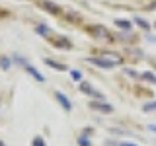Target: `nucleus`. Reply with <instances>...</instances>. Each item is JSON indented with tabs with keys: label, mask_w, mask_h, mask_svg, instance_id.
Instances as JSON below:
<instances>
[{
	"label": "nucleus",
	"mask_w": 156,
	"mask_h": 146,
	"mask_svg": "<svg viewBox=\"0 0 156 146\" xmlns=\"http://www.w3.org/2000/svg\"><path fill=\"white\" fill-rule=\"evenodd\" d=\"M144 111H154L156 109V101H150V103H144V107H143Z\"/></svg>",
	"instance_id": "12"
},
{
	"label": "nucleus",
	"mask_w": 156,
	"mask_h": 146,
	"mask_svg": "<svg viewBox=\"0 0 156 146\" xmlns=\"http://www.w3.org/2000/svg\"><path fill=\"white\" fill-rule=\"evenodd\" d=\"M70 74H72V78H74V80H80V72H78V70H72Z\"/></svg>",
	"instance_id": "17"
},
{
	"label": "nucleus",
	"mask_w": 156,
	"mask_h": 146,
	"mask_svg": "<svg viewBox=\"0 0 156 146\" xmlns=\"http://www.w3.org/2000/svg\"><path fill=\"white\" fill-rule=\"evenodd\" d=\"M33 146H45V140H43L41 136H35V138H33Z\"/></svg>",
	"instance_id": "13"
},
{
	"label": "nucleus",
	"mask_w": 156,
	"mask_h": 146,
	"mask_svg": "<svg viewBox=\"0 0 156 146\" xmlns=\"http://www.w3.org/2000/svg\"><path fill=\"white\" fill-rule=\"evenodd\" d=\"M119 146H136V144H133V142H123V144H119Z\"/></svg>",
	"instance_id": "18"
},
{
	"label": "nucleus",
	"mask_w": 156,
	"mask_h": 146,
	"mask_svg": "<svg viewBox=\"0 0 156 146\" xmlns=\"http://www.w3.org/2000/svg\"><path fill=\"white\" fill-rule=\"evenodd\" d=\"M135 22H136V26H140V27H144V29H148L150 26H148V22L146 19H143V18H135Z\"/></svg>",
	"instance_id": "9"
},
{
	"label": "nucleus",
	"mask_w": 156,
	"mask_h": 146,
	"mask_svg": "<svg viewBox=\"0 0 156 146\" xmlns=\"http://www.w3.org/2000/svg\"><path fill=\"white\" fill-rule=\"evenodd\" d=\"M45 64H49L51 68H55V70H58V72L66 70V66H65V64H61V62H55V61H51V58H45Z\"/></svg>",
	"instance_id": "5"
},
{
	"label": "nucleus",
	"mask_w": 156,
	"mask_h": 146,
	"mask_svg": "<svg viewBox=\"0 0 156 146\" xmlns=\"http://www.w3.org/2000/svg\"><path fill=\"white\" fill-rule=\"evenodd\" d=\"M55 97H57V99H58V103H61L62 107H65V109L66 111H70V101H68V97L65 96V94H62V92H57V94H55Z\"/></svg>",
	"instance_id": "4"
},
{
	"label": "nucleus",
	"mask_w": 156,
	"mask_h": 146,
	"mask_svg": "<svg viewBox=\"0 0 156 146\" xmlns=\"http://www.w3.org/2000/svg\"><path fill=\"white\" fill-rule=\"evenodd\" d=\"M26 70H27V72H29V74H31V76H35L39 82H45V78H43V74H39V72H37V70H35V68H33V66L26 64Z\"/></svg>",
	"instance_id": "6"
},
{
	"label": "nucleus",
	"mask_w": 156,
	"mask_h": 146,
	"mask_svg": "<svg viewBox=\"0 0 156 146\" xmlns=\"http://www.w3.org/2000/svg\"><path fill=\"white\" fill-rule=\"evenodd\" d=\"M78 144H80V146H92V144H90V140H88L86 136H80V140H78Z\"/></svg>",
	"instance_id": "14"
},
{
	"label": "nucleus",
	"mask_w": 156,
	"mask_h": 146,
	"mask_svg": "<svg viewBox=\"0 0 156 146\" xmlns=\"http://www.w3.org/2000/svg\"><path fill=\"white\" fill-rule=\"evenodd\" d=\"M115 26L121 29H131V22L129 19H115Z\"/></svg>",
	"instance_id": "8"
},
{
	"label": "nucleus",
	"mask_w": 156,
	"mask_h": 146,
	"mask_svg": "<svg viewBox=\"0 0 156 146\" xmlns=\"http://www.w3.org/2000/svg\"><path fill=\"white\" fill-rule=\"evenodd\" d=\"M90 107H92V109H98V111H104V113H111V111H113V107H111V105L101 103V101H92Z\"/></svg>",
	"instance_id": "3"
},
{
	"label": "nucleus",
	"mask_w": 156,
	"mask_h": 146,
	"mask_svg": "<svg viewBox=\"0 0 156 146\" xmlns=\"http://www.w3.org/2000/svg\"><path fill=\"white\" fill-rule=\"evenodd\" d=\"M0 64H2V68H8L10 66V58H0Z\"/></svg>",
	"instance_id": "16"
},
{
	"label": "nucleus",
	"mask_w": 156,
	"mask_h": 146,
	"mask_svg": "<svg viewBox=\"0 0 156 146\" xmlns=\"http://www.w3.org/2000/svg\"><path fill=\"white\" fill-rule=\"evenodd\" d=\"M94 31H96V33H100V35H107L105 27H101V26H98V27H94Z\"/></svg>",
	"instance_id": "15"
},
{
	"label": "nucleus",
	"mask_w": 156,
	"mask_h": 146,
	"mask_svg": "<svg viewBox=\"0 0 156 146\" xmlns=\"http://www.w3.org/2000/svg\"><path fill=\"white\" fill-rule=\"evenodd\" d=\"M143 78H144V80H148V82H152V84H156V76L152 74V72H144Z\"/></svg>",
	"instance_id": "11"
},
{
	"label": "nucleus",
	"mask_w": 156,
	"mask_h": 146,
	"mask_svg": "<svg viewBox=\"0 0 156 146\" xmlns=\"http://www.w3.org/2000/svg\"><path fill=\"white\" fill-rule=\"evenodd\" d=\"M41 4H43V8H45V10H49V12H53V14L58 12V6H57V4H53V2H47V0H45V2H41Z\"/></svg>",
	"instance_id": "7"
},
{
	"label": "nucleus",
	"mask_w": 156,
	"mask_h": 146,
	"mask_svg": "<svg viewBox=\"0 0 156 146\" xmlns=\"http://www.w3.org/2000/svg\"><path fill=\"white\" fill-rule=\"evenodd\" d=\"M88 61H90L92 64L100 66V68H105V70H109V68H113V66L117 64L113 58H104V57H90Z\"/></svg>",
	"instance_id": "1"
},
{
	"label": "nucleus",
	"mask_w": 156,
	"mask_h": 146,
	"mask_svg": "<svg viewBox=\"0 0 156 146\" xmlns=\"http://www.w3.org/2000/svg\"><path fill=\"white\" fill-rule=\"evenodd\" d=\"M154 26H156V23H154Z\"/></svg>",
	"instance_id": "19"
},
{
	"label": "nucleus",
	"mask_w": 156,
	"mask_h": 146,
	"mask_svg": "<svg viewBox=\"0 0 156 146\" xmlns=\"http://www.w3.org/2000/svg\"><path fill=\"white\" fill-rule=\"evenodd\" d=\"M37 33H41V35H49L51 29H49L47 26H37Z\"/></svg>",
	"instance_id": "10"
},
{
	"label": "nucleus",
	"mask_w": 156,
	"mask_h": 146,
	"mask_svg": "<svg viewBox=\"0 0 156 146\" xmlns=\"http://www.w3.org/2000/svg\"><path fill=\"white\" fill-rule=\"evenodd\" d=\"M80 90L84 92V94H88V96H94V97H98V99H104V96H101L100 92H96L88 82H80Z\"/></svg>",
	"instance_id": "2"
}]
</instances>
